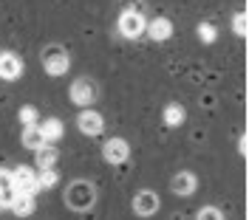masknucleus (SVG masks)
Here are the masks:
<instances>
[{
  "instance_id": "a211bd4d",
  "label": "nucleus",
  "mask_w": 249,
  "mask_h": 220,
  "mask_svg": "<svg viewBox=\"0 0 249 220\" xmlns=\"http://www.w3.org/2000/svg\"><path fill=\"white\" fill-rule=\"evenodd\" d=\"M196 220H224V212H221L218 206H201L198 215H196Z\"/></svg>"
},
{
  "instance_id": "1a4fd4ad",
  "label": "nucleus",
  "mask_w": 249,
  "mask_h": 220,
  "mask_svg": "<svg viewBox=\"0 0 249 220\" xmlns=\"http://www.w3.org/2000/svg\"><path fill=\"white\" fill-rule=\"evenodd\" d=\"M12 175H15V187L17 192H23V195H37L40 192V178H37V173L34 170H29V167H15L12 170Z\"/></svg>"
},
{
  "instance_id": "412c9836",
  "label": "nucleus",
  "mask_w": 249,
  "mask_h": 220,
  "mask_svg": "<svg viewBox=\"0 0 249 220\" xmlns=\"http://www.w3.org/2000/svg\"><path fill=\"white\" fill-rule=\"evenodd\" d=\"M0 209H3V201H0Z\"/></svg>"
},
{
  "instance_id": "ddd939ff",
  "label": "nucleus",
  "mask_w": 249,
  "mask_h": 220,
  "mask_svg": "<svg viewBox=\"0 0 249 220\" xmlns=\"http://www.w3.org/2000/svg\"><path fill=\"white\" fill-rule=\"evenodd\" d=\"M40 130H43V136H46L48 144H57L65 136V125H62L57 116H51V119H46V122H40Z\"/></svg>"
},
{
  "instance_id": "dca6fc26",
  "label": "nucleus",
  "mask_w": 249,
  "mask_h": 220,
  "mask_svg": "<svg viewBox=\"0 0 249 220\" xmlns=\"http://www.w3.org/2000/svg\"><path fill=\"white\" fill-rule=\"evenodd\" d=\"M170 34H173V26H170V20H164V17H159V20H150V23H147V37L156 40V43L167 40Z\"/></svg>"
},
{
  "instance_id": "f8f14e48",
  "label": "nucleus",
  "mask_w": 249,
  "mask_h": 220,
  "mask_svg": "<svg viewBox=\"0 0 249 220\" xmlns=\"http://www.w3.org/2000/svg\"><path fill=\"white\" fill-rule=\"evenodd\" d=\"M17 187H15V175L12 170H0V201H3V209H9V204L15 201Z\"/></svg>"
},
{
  "instance_id": "7ed1b4c3",
  "label": "nucleus",
  "mask_w": 249,
  "mask_h": 220,
  "mask_svg": "<svg viewBox=\"0 0 249 220\" xmlns=\"http://www.w3.org/2000/svg\"><path fill=\"white\" fill-rule=\"evenodd\" d=\"M147 17L142 15L139 9H124L119 20H116V29L122 34L124 40H139L142 34H147Z\"/></svg>"
},
{
  "instance_id": "0eeeda50",
  "label": "nucleus",
  "mask_w": 249,
  "mask_h": 220,
  "mask_svg": "<svg viewBox=\"0 0 249 220\" xmlns=\"http://www.w3.org/2000/svg\"><path fill=\"white\" fill-rule=\"evenodd\" d=\"M26 65H23V57L15 54V51H0V79L6 82H17L23 77Z\"/></svg>"
},
{
  "instance_id": "9b49d317",
  "label": "nucleus",
  "mask_w": 249,
  "mask_h": 220,
  "mask_svg": "<svg viewBox=\"0 0 249 220\" xmlns=\"http://www.w3.org/2000/svg\"><path fill=\"white\" fill-rule=\"evenodd\" d=\"M20 144L26 147V150H31V153H37L40 147H46V136H43V130H40V125L34 127H23V136H20Z\"/></svg>"
},
{
  "instance_id": "4468645a",
  "label": "nucleus",
  "mask_w": 249,
  "mask_h": 220,
  "mask_svg": "<svg viewBox=\"0 0 249 220\" xmlns=\"http://www.w3.org/2000/svg\"><path fill=\"white\" fill-rule=\"evenodd\" d=\"M34 195H23V192H17L15 195V201H12V204H9V209H12V212H15L17 218H29L31 212H34Z\"/></svg>"
},
{
  "instance_id": "f257e3e1",
  "label": "nucleus",
  "mask_w": 249,
  "mask_h": 220,
  "mask_svg": "<svg viewBox=\"0 0 249 220\" xmlns=\"http://www.w3.org/2000/svg\"><path fill=\"white\" fill-rule=\"evenodd\" d=\"M62 201L71 212H91L99 201V189L93 187V181H88V178H74L62 192Z\"/></svg>"
},
{
  "instance_id": "423d86ee",
  "label": "nucleus",
  "mask_w": 249,
  "mask_h": 220,
  "mask_svg": "<svg viewBox=\"0 0 249 220\" xmlns=\"http://www.w3.org/2000/svg\"><path fill=\"white\" fill-rule=\"evenodd\" d=\"M77 130L82 136H88V139H96V136H102L105 133V119L99 116V110H82L77 116Z\"/></svg>"
},
{
  "instance_id": "39448f33",
  "label": "nucleus",
  "mask_w": 249,
  "mask_h": 220,
  "mask_svg": "<svg viewBox=\"0 0 249 220\" xmlns=\"http://www.w3.org/2000/svg\"><path fill=\"white\" fill-rule=\"evenodd\" d=\"M102 158H105V164L110 167H122L127 164V158H130V144L119 139V136H113V139H105L102 144Z\"/></svg>"
},
{
  "instance_id": "20e7f679",
  "label": "nucleus",
  "mask_w": 249,
  "mask_h": 220,
  "mask_svg": "<svg viewBox=\"0 0 249 220\" xmlns=\"http://www.w3.org/2000/svg\"><path fill=\"white\" fill-rule=\"evenodd\" d=\"M96 96H99V85L93 82L91 77H77L71 82V88H68V99H71V105H77V108H91L93 102H96Z\"/></svg>"
},
{
  "instance_id": "6ab92c4d",
  "label": "nucleus",
  "mask_w": 249,
  "mask_h": 220,
  "mask_svg": "<svg viewBox=\"0 0 249 220\" xmlns=\"http://www.w3.org/2000/svg\"><path fill=\"white\" fill-rule=\"evenodd\" d=\"M37 178H40V187H43V189L57 187V181H60L57 170H40V173H37Z\"/></svg>"
},
{
  "instance_id": "2eb2a0df",
  "label": "nucleus",
  "mask_w": 249,
  "mask_h": 220,
  "mask_svg": "<svg viewBox=\"0 0 249 220\" xmlns=\"http://www.w3.org/2000/svg\"><path fill=\"white\" fill-rule=\"evenodd\" d=\"M57 158H60V153H57V147H54V144L40 147V150H37V156H34V161H37V170H54Z\"/></svg>"
},
{
  "instance_id": "9d476101",
  "label": "nucleus",
  "mask_w": 249,
  "mask_h": 220,
  "mask_svg": "<svg viewBox=\"0 0 249 220\" xmlns=\"http://www.w3.org/2000/svg\"><path fill=\"white\" fill-rule=\"evenodd\" d=\"M170 189H173V195H178V198H190L198 189V178H196V173H190V170H181V173L173 175Z\"/></svg>"
},
{
  "instance_id": "f3484780",
  "label": "nucleus",
  "mask_w": 249,
  "mask_h": 220,
  "mask_svg": "<svg viewBox=\"0 0 249 220\" xmlns=\"http://www.w3.org/2000/svg\"><path fill=\"white\" fill-rule=\"evenodd\" d=\"M17 116H20V125H23V127L40 125V113H37V108H34V105H23Z\"/></svg>"
},
{
  "instance_id": "6e6552de",
  "label": "nucleus",
  "mask_w": 249,
  "mask_h": 220,
  "mask_svg": "<svg viewBox=\"0 0 249 220\" xmlns=\"http://www.w3.org/2000/svg\"><path fill=\"white\" fill-rule=\"evenodd\" d=\"M159 195H156L153 189H139L136 195H133V212L139 215V218H153L156 212H159Z\"/></svg>"
},
{
  "instance_id": "aec40b11",
  "label": "nucleus",
  "mask_w": 249,
  "mask_h": 220,
  "mask_svg": "<svg viewBox=\"0 0 249 220\" xmlns=\"http://www.w3.org/2000/svg\"><path fill=\"white\" fill-rule=\"evenodd\" d=\"M181 119H184L181 108H178V105H167V110H164V122H167V125H178Z\"/></svg>"
},
{
  "instance_id": "f03ea898",
  "label": "nucleus",
  "mask_w": 249,
  "mask_h": 220,
  "mask_svg": "<svg viewBox=\"0 0 249 220\" xmlns=\"http://www.w3.org/2000/svg\"><path fill=\"white\" fill-rule=\"evenodd\" d=\"M40 65L48 77H65L68 68H71V54L60 46V43H51L40 51Z\"/></svg>"
}]
</instances>
